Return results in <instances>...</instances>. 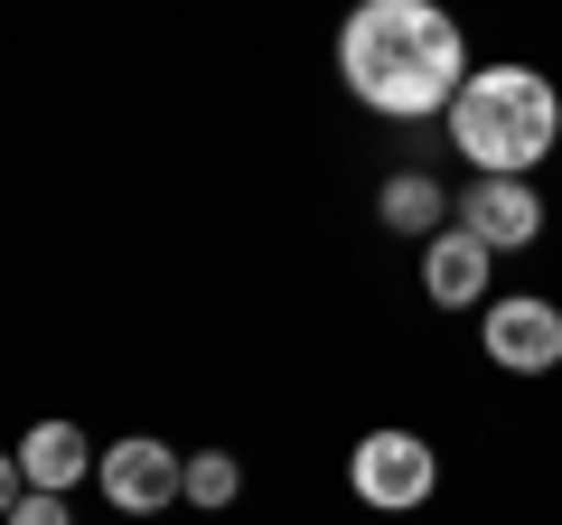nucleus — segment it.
<instances>
[{
    "mask_svg": "<svg viewBox=\"0 0 562 525\" xmlns=\"http://www.w3.org/2000/svg\"><path fill=\"white\" fill-rule=\"evenodd\" d=\"M338 76L366 113L384 122H431L469 85V29L441 0H357L338 20Z\"/></svg>",
    "mask_w": 562,
    "mask_h": 525,
    "instance_id": "1",
    "label": "nucleus"
},
{
    "mask_svg": "<svg viewBox=\"0 0 562 525\" xmlns=\"http://www.w3.org/2000/svg\"><path fill=\"white\" fill-rule=\"evenodd\" d=\"M29 498V479H20V460H10V450H0V525H10V506Z\"/></svg>",
    "mask_w": 562,
    "mask_h": 525,
    "instance_id": "12",
    "label": "nucleus"
},
{
    "mask_svg": "<svg viewBox=\"0 0 562 525\" xmlns=\"http://www.w3.org/2000/svg\"><path fill=\"white\" fill-rule=\"evenodd\" d=\"M375 216L394 225V235H422V244H431L450 216H460V206H450V188L431 179V169H394V179L375 188Z\"/></svg>",
    "mask_w": 562,
    "mask_h": 525,
    "instance_id": "8",
    "label": "nucleus"
},
{
    "mask_svg": "<svg viewBox=\"0 0 562 525\" xmlns=\"http://www.w3.org/2000/svg\"><path fill=\"white\" fill-rule=\"evenodd\" d=\"M450 225H469L487 254H525L543 235V198H535V179H469V198H460Z\"/></svg>",
    "mask_w": 562,
    "mask_h": 525,
    "instance_id": "6",
    "label": "nucleus"
},
{
    "mask_svg": "<svg viewBox=\"0 0 562 525\" xmlns=\"http://www.w3.org/2000/svg\"><path fill=\"white\" fill-rule=\"evenodd\" d=\"M347 479H357V498L375 506V516H403V506H422L441 488V460H431L422 432H366L357 460H347Z\"/></svg>",
    "mask_w": 562,
    "mask_h": 525,
    "instance_id": "4",
    "label": "nucleus"
},
{
    "mask_svg": "<svg viewBox=\"0 0 562 525\" xmlns=\"http://www.w3.org/2000/svg\"><path fill=\"white\" fill-rule=\"evenodd\" d=\"M450 150H469L479 179H535L562 142V94L535 66H469L460 103H450Z\"/></svg>",
    "mask_w": 562,
    "mask_h": 525,
    "instance_id": "2",
    "label": "nucleus"
},
{
    "mask_svg": "<svg viewBox=\"0 0 562 525\" xmlns=\"http://www.w3.org/2000/svg\"><path fill=\"white\" fill-rule=\"evenodd\" d=\"M94 488H103V506H122V516H169V506L188 498V450L132 432V442H113L94 460Z\"/></svg>",
    "mask_w": 562,
    "mask_h": 525,
    "instance_id": "3",
    "label": "nucleus"
},
{
    "mask_svg": "<svg viewBox=\"0 0 562 525\" xmlns=\"http://www.w3.org/2000/svg\"><path fill=\"white\" fill-rule=\"evenodd\" d=\"M85 469H94V442H85L76 423H38V432L20 442V479H29V488H47V498H66Z\"/></svg>",
    "mask_w": 562,
    "mask_h": 525,
    "instance_id": "9",
    "label": "nucleus"
},
{
    "mask_svg": "<svg viewBox=\"0 0 562 525\" xmlns=\"http://www.w3.org/2000/svg\"><path fill=\"white\" fill-rule=\"evenodd\" d=\"M235 488H244L235 450H188V506H235Z\"/></svg>",
    "mask_w": 562,
    "mask_h": 525,
    "instance_id": "10",
    "label": "nucleus"
},
{
    "mask_svg": "<svg viewBox=\"0 0 562 525\" xmlns=\"http://www.w3.org/2000/svg\"><path fill=\"white\" fill-rule=\"evenodd\" d=\"M479 347H487V366H506V376H553L562 366V310L543 301V291H506V301H487Z\"/></svg>",
    "mask_w": 562,
    "mask_h": 525,
    "instance_id": "5",
    "label": "nucleus"
},
{
    "mask_svg": "<svg viewBox=\"0 0 562 525\" xmlns=\"http://www.w3.org/2000/svg\"><path fill=\"white\" fill-rule=\"evenodd\" d=\"M10 525H76V516H66V498H47V488H29V498L10 506Z\"/></svg>",
    "mask_w": 562,
    "mask_h": 525,
    "instance_id": "11",
    "label": "nucleus"
},
{
    "mask_svg": "<svg viewBox=\"0 0 562 525\" xmlns=\"http://www.w3.org/2000/svg\"><path fill=\"white\" fill-rule=\"evenodd\" d=\"M487 272H497V254H487L469 225H441V235L422 244V291L441 310H469V301H487Z\"/></svg>",
    "mask_w": 562,
    "mask_h": 525,
    "instance_id": "7",
    "label": "nucleus"
}]
</instances>
